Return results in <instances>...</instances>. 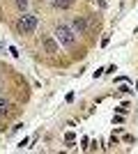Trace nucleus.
<instances>
[{
    "mask_svg": "<svg viewBox=\"0 0 138 154\" xmlns=\"http://www.w3.org/2000/svg\"><path fill=\"white\" fill-rule=\"evenodd\" d=\"M35 28H37V16H35V14H23V16L16 21L19 35H32Z\"/></svg>",
    "mask_w": 138,
    "mask_h": 154,
    "instance_id": "1",
    "label": "nucleus"
},
{
    "mask_svg": "<svg viewBox=\"0 0 138 154\" xmlns=\"http://www.w3.org/2000/svg\"><path fill=\"white\" fill-rule=\"evenodd\" d=\"M55 39H58V44H62V46H74L76 32H74L69 26H62V23H60V26L55 28Z\"/></svg>",
    "mask_w": 138,
    "mask_h": 154,
    "instance_id": "2",
    "label": "nucleus"
},
{
    "mask_svg": "<svg viewBox=\"0 0 138 154\" xmlns=\"http://www.w3.org/2000/svg\"><path fill=\"white\" fill-rule=\"evenodd\" d=\"M72 28H74V32H76V35H83V32H85V19H83V16H76V19H74V23H72Z\"/></svg>",
    "mask_w": 138,
    "mask_h": 154,
    "instance_id": "3",
    "label": "nucleus"
},
{
    "mask_svg": "<svg viewBox=\"0 0 138 154\" xmlns=\"http://www.w3.org/2000/svg\"><path fill=\"white\" fill-rule=\"evenodd\" d=\"M51 5L55 9H67V7H72V0H51Z\"/></svg>",
    "mask_w": 138,
    "mask_h": 154,
    "instance_id": "4",
    "label": "nucleus"
},
{
    "mask_svg": "<svg viewBox=\"0 0 138 154\" xmlns=\"http://www.w3.org/2000/svg\"><path fill=\"white\" fill-rule=\"evenodd\" d=\"M7 113H9V103H7L5 97H0V117L7 115Z\"/></svg>",
    "mask_w": 138,
    "mask_h": 154,
    "instance_id": "5",
    "label": "nucleus"
},
{
    "mask_svg": "<svg viewBox=\"0 0 138 154\" xmlns=\"http://www.w3.org/2000/svg\"><path fill=\"white\" fill-rule=\"evenodd\" d=\"M44 44H46V51H48V53H53V51H55V44H53L51 39H46Z\"/></svg>",
    "mask_w": 138,
    "mask_h": 154,
    "instance_id": "6",
    "label": "nucleus"
},
{
    "mask_svg": "<svg viewBox=\"0 0 138 154\" xmlns=\"http://www.w3.org/2000/svg\"><path fill=\"white\" fill-rule=\"evenodd\" d=\"M16 5H19L21 9H26V7H28V0H16Z\"/></svg>",
    "mask_w": 138,
    "mask_h": 154,
    "instance_id": "7",
    "label": "nucleus"
}]
</instances>
